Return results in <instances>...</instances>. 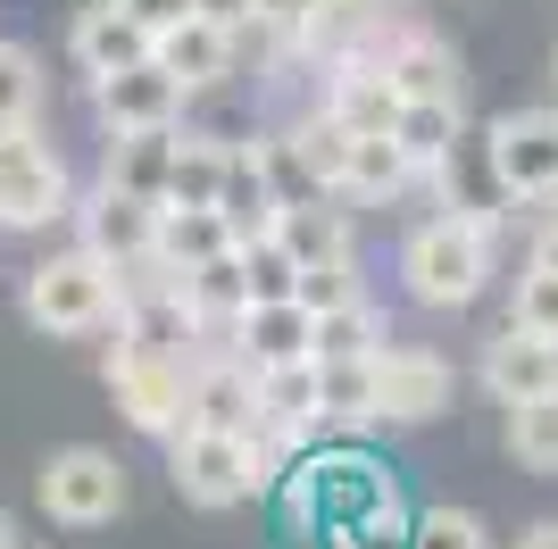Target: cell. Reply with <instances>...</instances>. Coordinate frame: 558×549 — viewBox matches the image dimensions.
<instances>
[{"label":"cell","mask_w":558,"mask_h":549,"mask_svg":"<svg viewBox=\"0 0 558 549\" xmlns=\"http://www.w3.org/2000/svg\"><path fill=\"white\" fill-rule=\"evenodd\" d=\"M492 258H500V217L450 200L442 217H425V225L400 242V283H409V300H425V308H466V300H484Z\"/></svg>","instance_id":"6da1fadb"},{"label":"cell","mask_w":558,"mask_h":549,"mask_svg":"<svg viewBox=\"0 0 558 549\" xmlns=\"http://www.w3.org/2000/svg\"><path fill=\"white\" fill-rule=\"evenodd\" d=\"M25 325L50 333V342H84V333H109L117 325V267L100 251H59L25 274Z\"/></svg>","instance_id":"7a4b0ae2"},{"label":"cell","mask_w":558,"mask_h":549,"mask_svg":"<svg viewBox=\"0 0 558 549\" xmlns=\"http://www.w3.org/2000/svg\"><path fill=\"white\" fill-rule=\"evenodd\" d=\"M59 217H75L68 159H59L34 125H25V134H0V225L9 233H43V225H59Z\"/></svg>","instance_id":"3957f363"},{"label":"cell","mask_w":558,"mask_h":549,"mask_svg":"<svg viewBox=\"0 0 558 549\" xmlns=\"http://www.w3.org/2000/svg\"><path fill=\"white\" fill-rule=\"evenodd\" d=\"M484 167L500 183V200L542 208L558 200V109H517L484 125Z\"/></svg>","instance_id":"277c9868"},{"label":"cell","mask_w":558,"mask_h":549,"mask_svg":"<svg viewBox=\"0 0 558 549\" xmlns=\"http://www.w3.org/2000/svg\"><path fill=\"white\" fill-rule=\"evenodd\" d=\"M167 483H175L192 508H242V500H258L251 441H242V434H209V425H175V434H167Z\"/></svg>","instance_id":"5b68a950"},{"label":"cell","mask_w":558,"mask_h":549,"mask_svg":"<svg viewBox=\"0 0 558 549\" xmlns=\"http://www.w3.org/2000/svg\"><path fill=\"white\" fill-rule=\"evenodd\" d=\"M34 491H43V516H50V525H75V533L125 516V466H117L109 450H93V441L50 450L43 475H34Z\"/></svg>","instance_id":"8992f818"},{"label":"cell","mask_w":558,"mask_h":549,"mask_svg":"<svg viewBox=\"0 0 558 549\" xmlns=\"http://www.w3.org/2000/svg\"><path fill=\"white\" fill-rule=\"evenodd\" d=\"M184 391H192V358H150V350H109V400L134 434L167 441L184 425Z\"/></svg>","instance_id":"52a82bcc"},{"label":"cell","mask_w":558,"mask_h":549,"mask_svg":"<svg viewBox=\"0 0 558 549\" xmlns=\"http://www.w3.org/2000/svg\"><path fill=\"white\" fill-rule=\"evenodd\" d=\"M308 475H317L326 516H350V525H359V516H375V508H400V475H392V466H384L359 434L308 441Z\"/></svg>","instance_id":"ba28073f"},{"label":"cell","mask_w":558,"mask_h":549,"mask_svg":"<svg viewBox=\"0 0 558 549\" xmlns=\"http://www.w3.org/2000/svg\"><path fill=\"white\" fill-rule=\"evenodd\" d=\"M450 391H459L450 358H434L417 342L375 350V425H434V416H450Z\"/></svg>","instance_id":"9c48e42d"},{"label":"cell","mask_w":558,"mask_h":549,"mask_svg":"<svg viewBox=\"0 0 558 549\" xmlns=\"http://www.w3.org/2000/svg\"><path fill=\"white\" fill-rule=\"evenodd\" d=\"M184 425H209V434H251V425H258V366L242 358L233 342H201V350H192Z\"/></svg>","instance_id":"30bf717a"},{"label":"cell","mask_w":558,"mask_h":549,"mask_svg":"<svg viewBox=\"0 0 558 549\" xmlns=\"http://www.w3.org/2000/svg\"><path fill=\"white\" fill-rule=\"evenodd\" d=\"M184 100H192V91L175 84L159 59L117 68V75H93V117H100V134H134V125H184Z\"/></svg>","instance_id":"8fae6325"},{"label":"cell","mask_w":558,"mask_h":549,"mask_svg":"<svg viewBox=\"0 0 558 549\" xmlns=\"http://www.w3.org/2000/svg\"><path fill=\"white\" fill-rule=\"evenodd\" d=\"M150 59H159L184 91H217V84H233V68H242V34L192 9L184 25H167L159 42H150Z\"/></svg>","instance_id":"7c38bea8"},{"label":"cell","mask_w":558,"mask_h":549,"mask_svg":"<svg viewBox=\"0 0 558 549\" xmlns=\"http://www.w3.org/2000/svg\"><path fill=\"white\" fill-rule=\"evenodd\" d=\"M75 242H84V251H100L109 267L150 258V242H159V200H134V192L93 183V200H75Z\"/></svg>","instance_id":"4fadbf2b"},{"label":"cell","mask_w":558,"mask_h":549,"mask_svg":"<svg viewBox=\"0 0 558 549\" xmlns=\"http://www.w3.org/2000/svg\"><path fill=\"white\" fill-rule=\"evenodd\" d=\"M226 342L251 366H283V358H317V308L308 300H251L226 325Z\"/></svg>","instance_id":"5bb4252c"},{"label":"cell","mask_w":558,"mask_h":549,"mask_svg":"<svg viewBox=\"0 0 558 549\" xmlns=\"http://www.w3.org/2000/svg\"><path fill=\"white\" fill-rule=\"evenodd\" d=\"M484 391L500 400V408L558 391V342L550 333H525V325H500V342L484 350Z\"/></svg>","instance_id":"9a60e30c"},{"label":"cell","mask_w":558,"mask_h":549,"mask_svg":"<svg viewBox=\"0 0 558 549\" xmlns=\"http://www.w3.org/2000/svg\"><path fill=\"white\" fill-rule=\"evenodd\" d=\"M150 42H159V34H150L142 17H125L117 0H93V9L75 17V34H68V50H75V68H84V75L142 68V59H150Z\"/></svg>","instance_id":"2e32d148"},{"label":"cell","mask_w":558,"mask_h":549,"mask_svg":"<svg viewBox=\"0 0 558 549\" xmlns=\"http://www.w3.org/2000/svg\"><path fill=\"white\" fill-rule=\"evenodd\" d=\"M417 183H425V167L400 150V134H359V142H350V167H342V192H333V200L384 208V200H409Z\"/></svg>","instance_id":"e0dca14e"},{"label":"cell","mask_w":558,"mask_h":549,"mask_svg":"<svg viewBox=\"0 0 558 549\" xmlns=\"http://www.w3.org/2000/svg\"><path fill=\"white\" fill-rule=\"evenodd\" d=\"M167 175H175V125H134V134H109V150H100V183H109V192L167 200Z\"/></svg>","instance_id":"ac0fdd59"},{"label":"cell","mask_w":558,"mask_h":549,"mask_svg":"<svg viewBox=\"0 0 558 549\" xmlns=\"http://www.w3.org/2000/svg\"><path fill=\"white\" fill-rule=\"evenodd\" d=\"M375 68L392 75L400 100H450V91H459V50H450L442 34H425V25H409Z\"/></svg>","instance_id":"d6986e66"},{"label":"cell","mask_w":558,"mask_h":549,"mask_svg":"<svg viewBox=\"0 0 558 549\" xmlns=\"http://www.w3.org/2000/svg\"><path fill=\"white\" fill-rule=\"evenodd\" d=\"M150 251H159L175 274H192V267H209V258L242 251V242H233L226 208H184V200H159V242H150Z\"/></svg>","instance_id":"ffe728a7"},{"label":"cell","mask_w":558,"mask_h":549,"mask_svg":"<svg viewBox=\"0 0 558 549\" xmlns=\"http://www.w3.org/2000/svg\"><path fill=\"white\" fill-rule=\"evenodd\" d=\"M459 125H466V109H459V91H450V100H400L392 134H400V150L425 167V183H434L450 159H459Z\"/></svg>","instance_id":"44dd1931"},{"label":"cell","mask_w":558,"mask_h":549,"mask_svg":"<svg viewBox=\"0 0 558 549\" xmlns=\"http://www.w3.org/2000/svg\"><path fill=\"white\" fill-rule=\"evenodd\" d=\"M317 416H326V434L375 425V350L367 358H317Z\"/></svg>","instance_id":"7402d4cb"},{"label":"cell","mask_w":558,"mask_h":549,"mask_svg":"<svg viewBox=\"0 0 558 549\" xmlns=\"http://www.w3.org/2000/svg\"><path fill=\"white\" fill-rule=\"evenodd\" d=\"M251 159H258V175H267V192H276L283 208L333 200L326 183H317V167H308V150H301V134H292V125H258V134H251Z\"/></svg>","instance_id":"603a6c76"},{"label":"cell","mask_w":558,"mask_h":549,"mask_svg":"<svg viewBox=\"0 0 558 549\" xmlns=\"http://www.w3.org/2000/svg\"><path fill=\"white\" fill-rule=\"evenodd\" d=\"M258 416H276V425H301L308 441H326V416H317V358L258 366Z\"/></svg>","instance_id":"cb8c5ba5"},{"label":"cell","mask_w":558,"mask_h":549,"mask_svg":"<svg viewBox=\"0 0 558 549\" xmlns=\"http://www.w3.org/2000/svg\"><path fill=\"white\" fill-rule=\"evenodd\" d=\"M226 225H233V242H267V233L283 225V200L267 192V175H258V159L233 142V167H226Z\"/></svg>","instance_id":"d4e9b609"},{"label":"cell","mask_w":558,"mask_h":549,"mask_svg":"<svg viewBox=\"0 0 558 549\" xmlns=\"http://www.w3.org/2000/svg\"><path fill=\"white\" fill-rule=\"evenodd\" d=\"M226 167H233V142H217V134H175V175H167V200L217 208V200H226Z\"/></svg>","instance_id":"484cf974"},{"label":"cell","mask_w":558,"mask_h":549,"mask_svg":"<svg viewBox=\"0 0 558 549\" xmlns=\"http://www.w3.org/2000/svg\"><path fill=\"white\" fill-rule=\"evenodd\" d=\"M276 242H283L292 258H301V274H308V267H333V258H359V251H350V217H342V208H326V200L283 208Z\"/></svg>","instance_id":"4316f807"},{"label":"cell","mask_w":558,"mask_h":549,"mask_svg":"<svg viewBox=\"0 0 558 549\" xmlns=\"http://www.w3.org/2000/svg\"><path fill=\"white\" fill-rule=\"evenodd\" d=\"M184 300H192V317H201L217 342H226V325L251 308V283H242V251L209 258V267H192V274H184Z\"/></svg>","instance_id":"83f0119b"},{"label":"cell","mask_w":558,"mask_h":549,"mask_svg":"<svg viewBox=\"0 0 558 549\" xmlns=\"http://www.w3.org/2000/svg\"><path fill=\"white\" fill-rule=\"evenodd\" d=\"M392 333H384V308H375L367 292L342 300V308H317V358H367V350H384Z\"/></svg>","instance_id":"f1b7e54d"},{"label":"cell","mask_w":558,"mask_h":549,"mask_svg":"<svg viewBox=\"0 0 558 549\" xmlns=\"http://www.w3.org/2000/svg\"><path fill=\"white\" fill-rule=\"evenodd\" d=\"M509 457L525 466V475H558V391L509 408Z\"/></svg>","instance_id":"f546056e"},{"label":"cell","mask_w":558,"mask_h":549,"mask_svg":"<svg viewBox=\"0 0 558 549\" xmlns=\"http://www.w3.org/2000/svg\"><path fill=\"white\" fill-rule=\"evenodd\" d=\"M43 59L25 42H0V134H25L34 117H43Z\"/></svg>","instance_id":"4dcf8cb0"},{"label":"cell","mask_w":558,"mask_h":549,"mask_svg":"<svg viewBox=\"0 0 558 549\" xmlns=\"http://www.w3.org/2000/svg\"><path fill=\"white\" fill-rule=\"evenodd\" d=\"M292 134H301V150H308V167H317V183H326V192H342V167H350V125L342 117L326 109V100H317V109H301V125H292Z\"/></svg>","instance_id":"1f68e13d"},{"label":"cell","mask_w":558,"mask_h":549,"mask_svg":"<svg viewBox=\"0 0 558 549\" xmlns=\"http://www.w3.org/2000/svg\"><path fill=\"white\" fill-rule=\"evenodd\" d=\"M242 283H251V300H301V258L283 251L276 233L242 242Z\"/></svg>","instance_id":"d6a6232c"},{"label":"cell","mask_w":558,"mask_h":549,"mask_svg":"<svg viewBox=\"0 0 558 549\" xmlns=\"http://www.w3.org/2000/svg\"><path fill=\"white\" fill-rule=\"evenodd\" d=\"M409 549H492V533L475 508H425L409 525Z\"/></svg>","instance_id":"836d02e7"},{"label":"cell","mask_w":558,"mask_h":549,"mask_svg":"<svg viewBox=\"0 0 558 549\" xmlns=\"http://www.w3.org/2000/svg\"><path fill=\"white\" fill-rule=\"evenodd\" d=\"M509 325H525V333H550V342H558V267H525V274H517Z\"/></svg>","instance_id":"e575fe53"},{"label":"cell","mask_w":558,"mask_h":549,"mask_svg":"<svg viewBox=\"0 0 558 549\" xmlns=\"http://www.w3.org/2000/svg\"><path fill=\"white\" fill-rule=\"evenodd\" d=\"M367 283H359V258H333V267H308L301 274V300L308 308H342V300H359Z\"/></svg>","instance_id":"d590c367"},{"label":"cell","mask_w":558,"mask_h":549,"mask_svg":"<svg viewBox=\"0 0 558 549\" xmlns=\"http://www.w3.org/2000/svg\"><path fill=\"white\" fill-rule=\"evenodd\" d=\"M117 9H125V17H142L150 34H167V25H184V17H192V0H117Z\"/></svg>","instance_id":"8d00e7d4"},{"label":"cell","mask_w":558,"mask_h":549,"mask_svg":"<svg viewBox=\"0 0 558 549\" xmlns=\"http://www.w3.org/2000/svg\"><path fill=\"white\" fill-rule=\"evenodd\" d=\"M292 549H367V533L350 525V516H326V525H317V533H301Z\"/></svg>","instance_id":"74e56055"},{"label":"cell","mask_w":558,"mask_h":549,"mask_svg":"<svg viewBox=\"0 0 558 549\" xmlns=\"http://www.w3.org/2000/svg\"><path fill=\"white\" fill-rule=\"evenodd\" d=\"M308 9H317V0H258V25H267V34H283V42H292V25H301Z\"/></svg>","instance_id":"f35d334b"},{"label":"cell","mask_w":558,"mask_h":549,"mask_svg":"<svg viewBox=\"0 0 558 549\" xmlns=\"http://www.w3.org/2000/svg\"><path fill=\"white\" fill-rule=\"evenodd\" d=\"M201 17H217V25H233V34H251L258 25V0H192Z\"/></svg>","instance_id":"ab89813d"},{"label":"cell","mask_w":558,"mask_h":549,"mask_svg":"<svg viewBox=\"0 0 558 549\" xmlns=\"http://www.w3.org/2000/svg\"><path fill=\"white\" fill-rule=\"evenodd\" d=\"M525 267H558V217L534 233V258H525Z\"/></svg>","instance_id":"60d3db41"},{"label":"cell","mask_w":558,"mask_h":549,"mask_svg":"<svg viewBox=\"0 0 558 549\" xmlns=\"http://www.w3.org/2000/svg\"><path fill=\"white\" fill-rule=\"evenodd\" d=\"M517 549H558V516H542V525L517 533Z\"/></svg>","instance_id":"b9f144b4"},{"label":"cell","mask_w":558,"mask_h":549,"mask_svg":"<svg viewBox=\"0 0 558 549\" xmlns=\"http://www.w3.org/2000/svg\"><path fill=\"white\" fill-rule=\"evenodd\" d=\"M0 549H17V516L9 508H0Z\"/></svg>","instance_id":"7bdbcfd3"},{"label":"cell","mask_w":558,"mask_h":549,"mask_svg":"<svg viewBox=\"0 0 558 549\" xmlns=\"http://www.w3.org/2000/svg\"><path fill=\"white\" fill-rule=\"evenodd\" d=\"M550 75H558V59H550Z\"/></svg>","instance_id":"ee69618b"}]
</instances>
